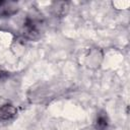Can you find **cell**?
I'll return each instance as SVG.
<instances>
[{
	"instance_id": "cell-3",
	"label": "cell",
	"mask_w": 130,
	"mask_h": 130,
	"mask_svg": "<svg viewBox=\"0 0 130 130\" xmlns=\"http://www.w3.org/2000/svg\"><path fill=\"white\" fill-rule=\"evenodd\" d=\"M17 114V110L11 105H4L0 108V118L2 120H10Z\"/></svg>"
},
{
	"instance_id": "cell-4",
	"label": "cell",
	"mask_w": 130,
	"mask_h": 130,
	"mask_svg": "<svg viewBox=\"0 0 130 130\" xmlns=\"http://www.w3.org/2000/svg\"><path fill=\"white\" fill-rule=\"evenodd\" d=\"M95 127L99 130H104L108 127V118H107V115H105V113H101L98 116Z\"/></svg>"
},
{
	"instance_id": "cell-1",
	"label": "cell",
	"mask_w": 130,
	"mask_h": 130,
	"mask_svg": "<svg viewBox=\"0 0 130 130\" xmlns=\"http://www.w3.org/2000/svg\"><path fill=\"white\" fill-rule=\"evenodd\" d=\"M23 36L28 40H38L41 37V24L36 19L27 18L23 23Z\"/></svg>"
},
{
	"instance_id": "cell-2",
	"label": "cell",
	"mask_w": 130,
	"mask_h": 130,
	"mask_svg": "<svg viewBox=\"0 0 130 130\" xmlns=\"http://www.w3.org/2000/svg\"><path fill=\"white\" fill-rule=\"evenodd\" d=\"M17 5L14 2L0 1V14L4 16H10L17 11Z\"/></svg>"
}]
</instances>
